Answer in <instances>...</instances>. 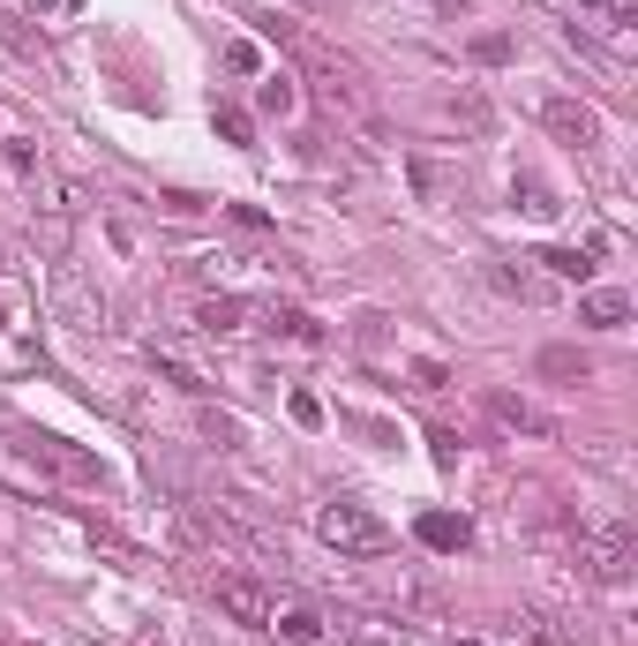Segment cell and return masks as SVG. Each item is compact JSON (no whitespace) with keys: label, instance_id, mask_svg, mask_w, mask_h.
<instances>
[{"label":"cell","instance_id":"obj_9","mask_svg":"<svg viewBox=\"0 0 638 646\" xmlns=\"http://www.w3.org/2000/svg\"><path fill=\"white\" fill-rule=\"evenodd\" d=\"M255 324H263V331H278V339H294V346H323V324H316L308 308H278V302H255Z\"/></svg>","mask_w":638,"mask_h":646},{"label":"cell","instance_id":"obj_4","mask_svg":"<svg viewBox=\"0 0 638 646\" xmlns=\"http://www.w3.org/2000/svg\"><path fill=\"white\" fill-rule=\"evenodd\" d=\"M631 563H638L631 526H601L594 541H586V571H594L601 587H631Z\"/></svg>","mask_w":638,"mask_h":646},{"label":"cell","instance_id":"obj_1","mask_svg":"<svg viewBox=\"0 0 638 646\" xmlns=\"http://www.w3.org/2000/svg\"><path fill=\"white\" fill-rule=\"evenodd\" d=\"M316 534H323L339 557H361V563H369V557H391V549H398V534H391V526H383L369 504H353V496H331V504L316 512Z\"/></svg>","mask_w":638,"mask_h":646},{"label":"cell","instance_id":"obj_24","mask_svg":"<svg viewBox=\"0 0 638 646\" xmlns=\"http://www.w3.org/2000/svg\"><path fill=\"white\" fill-rule=\"evenodd\" d=\"M451 384V369L443 361H414V391H443Z\"/></svg>","mask_w":638,"mask_h":646},{"label":"cell","instance_id":"obj_17","mask_svg":"<svg viewBox=\"0 0 638 646\" xmlns=\"http://www.w3.org/2000/svg\"><path fill=\"white\" fill-rule=\"evenodd\" d=\"M406 173H414V188H421L428 204H443V196H451V188H459V180H451V173H443V166H428V158H414V166H406Z\"/></svg>","mask_w":638,"mask_h":646},{"label":"cell","instance_id":"obj_12","mask_svg":"<svg viewBox=\"0 0 638 646\" xmlns=\"http://www.w3.org/2000/svg\"><path fill=\"white\" fill-rule=\"evenodd\" d=\"M300 106V90H294V76H286V68H278V76H263V84H255V113H271V121H286V113H294Z\"/></svg>","mask_w":638,"mask_h":646},{"label":"cell","instance_id":"obj_19","mask_svg":"<svg viewBox=\"0 0 638 646\" xmlns=\"http://www.w3.org/2000/svg\"><path fill=\"white\" fill-rule=\"evenodd\" d=\"M0 158H8V173H38V143H31V135H8Z\"/></svg>","mask_w":638,"mask_h":646},{"label":"cell","instance_id":"obj_23","mask_svg":"<svg viewBox=\"0 0 638 646\" xmlns=\"http://www.w3.org/2000/svg\"><path fill=\"white\" fill-rule=\"evenodd\" d=\"M451 121H466L473 135L488 129V106H481V98H451Z\"/></svg>","mask_w":638,"mask_h":646},{"label":"cell","instance_id":"obj_27","mask_svg":"<svg viewBox=\"0 0 638 646\" xmlns=\"http://www.w3.org/2000/svg\"><path fill=\"white\" fill-rule=\"evenodd\" d=\"M23 8H31V15H53V8H61V0H23Z\"/></svg>","mask_w":638,"mask_h":646},{"label":"cell","instance_id":"obj_10","mask_svg":"<svg viewBox=\"0 0 638 646\" xmlns=\"http://www.w3.org/2000/svg\"><path fill=\"white\" fill-rule=\"evenodd\" d=\"M414 534H421L436 557H459V549L473 541V526H466L459 512H421V526H414Z\"/></svg>","mask_w":638,"mask_h":646},{"label":"cell","instance_id":"obj_15","mask_svg":"<svg viewBox=\"0 0 638 646\" xmlns=\"http://www.w3.org/2000/svg\"><path fill=\"white\" fill-rule=\"evenodd\" d=\"M481 278H488L496 294H510V302H526V294H534V278H526L518 263H504V256H488V263H481Z\"/></svg>","mask_w":638,"mask_h":646},{"label":"cell","instance_id":"obj_5","mask_svg":"<svg viewBox=\"0 0 638 646\" xmlns=\"http://www.w3.org/2000/svg\"><path fill=\"white\" fill-rule=\"evenodd\" d=\"M541 121H549V135H556V143H571V151H594V143H601V113H594V106H579V98H549Z\"/></svg>","mask_w":638,"mask_h":646},{"label":"cell","instance_id":"obj_14","mask_svg":"<svg viewBox=\"0 0 638 646\" xmlns=\"http://www.w3.org/2000/svg\"><path fill=\"white\" fill-rule=\"evenodd\" d=\"M271 632H278L286 646H316V639H323V616H316V609H278Z\"/></svg>","mask_w":638,"mask_h":646},{"label":"cell","instance_id":"obj_2","mask_svg":"<svg viewBox=\"0 0 638 646\" xmlns=\"http://www.w3.org/2000/svg\"><path fill=\"white\" fill-rule=\"evenodd\" d=\"M211 594H218V609H226L233 624H255V632H271V616H278V594H271L263 579H241V571H226Z\"/></svg>","mask_w":638,"mask_h":646},{"label":"cell","instance_id":"obj_21","mask_svg":"<svg viewBox=\"0 0 638 646\" xmlns=\"http://www.w3.org/2000/svg\"><path fill=\"white\" fill-rule=\"evenodd\" d=\"M286 414H294L300 429H316V421H323V398H316V391H294V398H286Z\"/></svg>","mask_w":638,"mask_h":646},{"label":"cell","instance_id":"obj_29","mask_svg":"<svg viewBox=\"0 0 638 646\" xmlns=\"http://www.w3.org/2000/svg\"><path fill=\"white\" fill-rule=\"evenodd\" d=\"M466 646H473V639H466Z\"/></svg>","mask_w":638,"mask_h":646},{"label":"cell","instance_id":"obj_25","mask_svg":"<svg viewBox=\"0 0 638 646\" xmlns=\"http://www.w3.org/2000/svg\"><path fill=\"white\" fill-rule=\"evenodd\" d=\"M428 451H436V467H459V436L451 429H428Z\"/></svg>","mask_w":638,"mask_h":646},{"label":"cell","instance_id":"obj_16","mask_svg":"<svg viewBox=\"0 0 638 646\" xmlns=\"http://www.w3.org/2000/svg\"><path fill=\"white\" fill-rule=\"evenodd\" d=\"M556 271V278H579V286H586V278H594V249H549V256H541Z\"/></svg>","mask_w":638,"mask_h":646},{"label":"cell","instance_id":"obj_6","mask_svg":"<svg viewBox=\"0 0 638 646\" xmlns=\"http://www.w3.org/2000/svg\"><path fill=\"white\" fill-rule=\"evenodd\" d=\"M23 444H31V451H38V459H45V467H53V474L84 481V489H106V467H98V459H90V451H76V444H68V436H23Z\"/></svg>","mask_w":638,"mask_h":646},{"label":"cell","instance_id":"obj_8","mask_svg":"<svg viewBox=\"0 0 638 646\" xmlns=\"http://www.w3.org/2000/svg\"><path fill=\"white\" fill-rule=\"evenodd\" d=\"M255 324V302H241V294H211V302L196 308V331L204 339H226V331H249Z\"/></svg>","mask_w":638,"mask_h":646},{"label":"cell","instance_id":"obj_7","mask_svg":"<svg viewBox=\"0 0 638 646\" xmlns=\"http://www.w3.org/2000/svg\"><path fill=\"white\" fill-rule=\"evenodd\" d=\"M579 324H586V331H624V324H631V294H624V286H586V294H579Z\"/></svg>","mask_w":638,"mask_h":646},{"label":"cell","instance_id":"obj_13","mask_svg":"<svg viewBox=\"0 0 638 646\" xmlns=\"http://www.w3.org/2000/svg\"><path fill=\"white\" fill-rule=\"evenodd\" d=\"M510 204H518L526 218H556V211H563V204H556V188H549V180H534V173H518V180H510Z\"/></svg>","mask_w":638,"mask_h":646},{"label":"cell","instance_id":"obj_3","mask_svg":"<svg viewBox=\"0 0 638 646\" xmlns=\"http://www.w3.org/2000/svg\"><path fill=\"white\" fill-rule=\"evenodd\" d=\"M481 406H488V421L510 429V436H534V444H556V436H563V429H556V414H541V406L518 398V391H488Z\"/></svg>","mask_w":638,"mask_h":646},{"label":"cell","instance_id":"obj_26","mask_svg":"<svg viewBox=\"0 0 638 646\" xmlns=\"http://www.w3.org/2000/svg\"><path fill=\"white\" fill-rule=\"evenodd\" d=\"M436 8H443V15H451V23H459V15H466L473 0H436Z\"/></svg>","mask_w":638,"mask_h":646},{"label":"cell","instance_id":"obj_11","mask_svg":"<svg viewBox=\"0 0 638 646\" xmlns=\"http://www.w3.org/2000/svg\"><path fill=\"white\" fill-rule=\"evenodd\" d=\"M541 376H556V384H586L594 376V361L579 353V346H541V361H534Z\"/></svg>","mask_w":638,"mask_h":646},{"label":"cell","instance_id":"obj_28","mask_svg":"<svg viewBox=\"0 0 638 646\" xmlns=\"http://www.w3.org/2000/svg\"><path fill=\"white\" fill-rule=\"evenodd\" d=\"M518 646H541V639H518Z\"/></svg>","mask_w":638,"mask_h":646},{"label":"cell","instance_id":"obj_20","mask_svg":"<svg viewBox=\"0 0 638 646\" xmlns=\"http://www.w3.org/2000/svg\"><path fill=\"white\" fill-rule=\"evenodd\" d=\"M211 121H218V135H226V143H249V113H241V106H218V113H211Z\"/></svg>","mask_w":638,"mask_h":646},{"label":"cell","instance_id":"obj_18","mask_svg":"<svg viewBox=\"0 0 638 646\" xmlns=\"http://www.w3.org/2000/svg\"><path fill=\"white\" fill-rule=\"evenodd\" d=\"M473 61H481V68H504V61H510V39H504V31H481V39H473Z\"/></svg>","mask_w":638,"mask_h":646},{"label":"cell","instance_id":"obj_22","mask_svg":"<svg viewBox=\"0 0 638 646\" xmlns=\"http://www.w3.org/2000/svg\"><path fill=\"white\" fill-rule=\"evenodd\" d=\"M226 68H233V76H255V68H263V53H255L249 39H233V45H226Z\"/></svg>","mask_w":638,"mask_h":646}]
</instances>
